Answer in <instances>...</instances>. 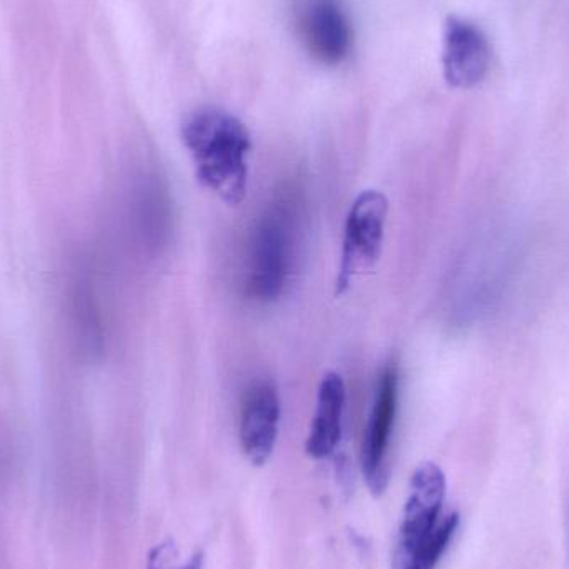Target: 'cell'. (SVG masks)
<instances>
[{
  "instance_id": "4",
  "label": "cell",
  "mask_w": 569,
  "mask_h": 569,
  "mask_svg": "<svg viewBox=\"0 0 569 569\" xmlns=\"http://www.w3.org/2000/svg\"><path fill=\"white\" fill-rule=\"evenodd\" d=\"M388 200L378 190H365L351 203L345 222L335 295L340 297L358 276L377 266L383 247Z\"/></svg>"
},
{
  "instance_id": "8",
  "label": "cell",
  "mask_w": 569,
  "mask_h": 569,
  "mask_svg": "<svg viewBox=\"0 0 569 569\" xmlns=\"http://www.w3.org/2000/svg\"><path fill=\"white\" fill-rule=\"evenodd\" d=\"M280 417L282 403L276 383L270 380L257 381L247 393L240 420L243 455L256 467H263L276 450Z\"/></svg>"
},
{
  "instance_id": "11",
  "label": "cell",
  "mask_w": 569,
  "mask_h": 569,
  "mask_svg": "<svg viewBox=\"0 0 569 569\" xmlns=\"http://www.w3.org/2000/svg\"><path fill=\"white\" fill-rule=\"evenodd\" d=\"M182 569H203V557L202 555H196V557L190 558L189 561H187L186 567Z\"/></svg>"
},
{
  "instance_id": "7",
  "label": "cell",
  "mask_w": 569,
  "mask_h": 569,
  "mask_svg": "<svg viewBox=\"0 0 569 569\" xmlns=\"http://www.w3.org/2000/svg\"><path fill=\"white\" fill-rule=\"evenodd\" d=\"M443 76L455 89H471L488 73L491 47L480 27L461 17L450 16L443 29Z\"/></svg>"
},
{
  "instance_id": "10",
  "label": "cell",
  "mask_w": 569,
  "mask_h": 569,
  "mask_svg": "<svg viewBox=\"0 0 569 569\" xmlns=\"http://www.w3.org/2000/svg\"><path fill=\"white\" fill-rule=\"evenodd\" d=\"M70 315L79 350L86 357H93L102 348V327L96 297L86 277H77L70 293Z\"/></svg>"
},
{
  "instance_id": "2",
  "label": "cell",
  "mask_w": 569,
  "mask_h": 569,
  "mask_svg": "<svg viewBox=\"0 0 569 569\" xmlns=\"http://www.w3.org/2000/svg\"><path fill=\"white\" fill-rule=\"evenodd\" d=\"M447 477L437 463H421L410 480L391 569H435L457 533L460 517L445 513Z\"/></svg>"
},
{
  "instance_id": "6",
  "label": "cell",
  "mask_w": 569,
  "mask_h": 569,
  "mask_svg": "<svg viewBox=\"0 0 569 569\" xmlns=\"http://www.w3.org/2000/svg\"><path fill=\"white\" fill-rule=\"evenodd\" d=\"M298 30L308 52L325 66H338L350 53L353 32L340 0H303Z\"/></svg>"
},
{
  "instance_id": "1",
  "label": "cell",
  "mask_w": 569,
  "mask_h": 569,
  "mask_svg": "<svg viewBox=\"0 0 569 569\" xmlns=\"http://www.w3.org/2000/svg\"><path fill=\"white\" fill-rule=\"evenodd\" d=\"M182 140L196 163L197 179L229 206H239L249 186V130L217 107L196 110L182 126Z\"/></svg>"
},
{
  "instance_id": "5",
  "label": "cell",
  "mask_w": 569,
  "mask_h": 569,
  "mask_svg": "<svg viewBox=\"0 0 569 569\" xmlns=\"http://www.w3.org/2000/svg\"><path fill=\"white\" fill-rule=\"evenodd\" d=\"M400 375L395 363L388 365L375 390L373 407L365 428L361 443V471L367 487L375 497H380L388 485V457H390L391 437L397 420L398 395H400Z\"/></svg>"
},
{
  "instance_id": "9",
  "label": "cell",
  "mask_w": 569,
  "mask_h": 569,
  "mask_svg": "<svg viewBox=\"0 0 569 569\" xmlns=\"http://www.w3.org/2000/svg\"><path fill=\"white\" fill-rule=\"evenodd\" d=\"M345 405L347 387L343 378L335 371H328L318 387L317 410L308 433L307 453L315 460L331 457L337 450L343 433Z\"/></svg>"
},
{
  "instance_id": "3",
  "label": "cell",
  "mask_w": 569,
  "mask_h": 569,
  "mask_svg": "<svg viewBox=\"0 0 569 569\" xmlns=\"http://www.w3.org/2000/svg\"><path fill=\"white\" fill-rule=\"evenodd\" d=\"M293 217L283 203L270 207L253 230L250 243L249 287L257 300L282 295L293 262Z\"/></svg>"
}]
</instances>
